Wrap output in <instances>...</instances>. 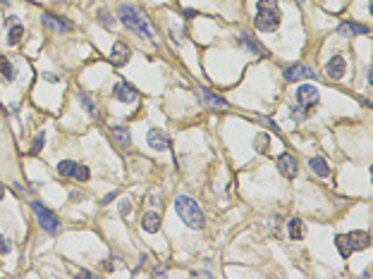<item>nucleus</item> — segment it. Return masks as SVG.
I'll return each instance as SVG.
<instances>
[{"label":"nucleus","mask_w":373,"mask_h":279,"mask_svg":"<svg viewBox=\"0 0 373 279\" xmlns=\"http://www.w3.org/2000/svg\"><path fill=\"white\" fill-rule=\"evenodd\" d=\"M118 17H120L122 26H127V29L134 31L136 36H144V38H148V41L154 38V31H151V24L146 19V14H142L134 5H120Z\"/></svg>","instance_id":"1"},{"label":"nucleus","mask_w":373,"mask_h":279,"mask_svg":"<svg viewBox=\"0 0 373 279\" xmlns=\"http://www.w3.org/2000/svg\"><path fill=\"white\" fill-rule=\"evenodd\" d=\"M175 210H177V215H180V220H182L189 229H204L206 217H204V210L198 208V203L194 198H189V196H177Z\"/></svg>","instance_id":"2"},{"label":"nucleus","mask_w":373,"mask_h":279,"mask_svg":"<svg viewBox=\"0 0 373 279\" xmlns=\"http://www.w3.org/2000/svg\"><path fill=\"white\" fill-rule=\"evenodd\" d=\"M280 7H278V0H258L256 5V29L261 31H275L280 26Z\"/></svg>","instance_id":"3"},{"label":"nucleus","mask_w":373,"mask_h":279,"mask_svg":"<svg viewBox=\"0 0 373 279\" xmlns=\"http://www.w3.org/2000/svg\"><path fill=\"white\" fill-rule=\"evenodd\" d=\"M338 251L342 258H350L354 251H364L371 246V236L368 232H352V234H340L338 239Z\"/></svg>","instance_id":"4"},{"label":"nucleus","mask_w":373,"mask_h":279,"mask_svg":"<svg viewBox=\"0 0 373 279\" xmlns=\"http://www.w3.org/2000/svg\"><path fill=\"white\" fill-rule=\"evenodd\" d=\"M32 210H34V215H36V220H38V225L44 227L48 234H55V232L60 229V222H58V217H55L50 210H46L41 203H36V201H34V203H32Z\"/></svg>","instance_id":"5"},{"label":"nucleus","mask_w":373,"mask_h":279,"mask_svg":"<svg viewBox=\"0 0 373 279\" xmlns=\"http://www.w3.org/2000/svg\"><path fill=\"white\" fill-rule=\"evenodd\" d=\"M278 170H280V174H282L285 179H294L296 172H299L296 158L292 155V153H282V155L278 158Z\"/></svg>","instance_id":"6"},{"label":"nucleus","mask_w":373,"mask_h":279,"mask_svg":"<svg viewBox=\"0 0 373 279\" xmlns=\"http://www.w3.org/2000/svg\"><path fill=\"white\" fill-rule=\"evenodd\" d=\"M296 103H299V107L316 105V103H318V88L311 84L299 86V88H296Z\"/></svg>","instance_id":"7"},{"label":"nucleus","mask_w":373,"mask_h":279,"mask_svg":"<svg viewBox=\"0 0 373 279\" xmlns=\"http://www.w3.org/2000/svg\"><path fill=\"white\" fill-rule=\"evenodd\" d=\"M285 81H302V79H314V69L308 67V64H292V67H287L285 72Z\"/></svg>","instance_id":"8"},{"label":"nucleus","mask_w":373,"mask_h":279,"mask_svg":"<svg viewBox=\"0 0 373 279\" xmlns=\"http://www.w3.org/2000/svg\"><path fill=\"white\" fill-rule=\"evenodd\" d=\"M344 72H347L344 57H342V55H332V60L326 64V74H328V79L338 81V79H342V76H344Z\"/></svg>","instance_id":"9"},{"label":"nucleus","mask_w":373,"mask_h":279,"mask_svg":"<svg viewBox=\"0 0 373 279\" xmlns=\"http://www.w3.org/2000/svg\"><path fill=\"white\" fill-rule=\"evenodd\" d=\"M198 100L204 103L206 107H222V110H228L230 107V103L225 100V98H220V96H216V93H210V91H206V88H198Z\"/></svg>","instance_id":"10"},{"label":"nucleus","mask_w":373,"mask_h":279,"mask_svg":"<svg viewBox=\"0 0 373 279\" xmlns=\"http://www.w3.org/2000/svg\"><path fill=\"white\" fill-rule=\"evenodd\" d=\"M130 45L127 43H122L118 41L115 45H112V55H110V62L115 64V67H122V64H127L130 62Z\"/></svg>","instance_id":"11"},{"label":"nucleus","mask_w":373,"mask_h":279,"mask_svg":"<svg viewBox=\"0 0 373 279\" xmlns=\"http://www.w3.org/2000/svg\"><path fill=\"white\" fill-rule=\"evenodd\" d=\"M146 141H148V146H151L154 150H168L170 148V139H168V134L160 131V129H151L148 136H146Z\"/></svg>","instance_id":"12"},{"label":"nucleus","mask_w":373,"mask_h":279,"mask_svg":"<svg viewBox=\"0 0 373 279\" xmlns=\"http://www.w3.org/2000/svg\"><path fill=\"white\" fill-rule=\"evenodd\" d=\"M338 33L340 36H366L368 31V26H364V24H354V21H342L340 26H338Z\"/></svg>","instance_id":"13"},{"label":"nucleus","mask_w":373,"mask_h":279,"mask_svg":"<svg viewBox=\"0 0 373 279\" xmlns=\"http://www.w3.org/2000/svg\"><path fill=\"white\" fill-rule=\"evenodd\" d=\"M115 98H118L120 103H134V100H136V91H134V86H130L127 81H120V84L115 86Z\"/></svg>","instance_id":"14"},{"label":"nucleus","mask_w":373,"mask_h":279,"mask_svg":"<svg viewBox=\"0 0 373 279\" xmlns=\"http://www.w3.org/2000/svg\"><path fill=\"white\" fill-rule=\"evenodd\" d=\"M14 79H17L14 64H12L8 57H0V81H5V84H12Z\"/></svg>","instance_id":"15"},{"label":"nucleus","mask_w":373,"mask_h":279,"mask_svg":"<svg viewBox=\"0 0 373 279\" xmlns=\"http://www.w3.org/2000/svg\"><path fill=\"white\" fill-rule=\"evenodd\" d=\"M142 227L148 232V234H156V232L160 229V215L154 213V210H151V213H146L142 217Z\"/></svg>","instance_id":"16"},{"label":"nucleus","mask_w":373,"mask_h":279,"mask_svg":"<svg viewBox=\"0 0 373 279\" xmlns=\"http://www.w3.org/2000/svg\"><path fill=\"white\" fill-rule=\"evenodd\" d=\"M112 139L115 143L120 146V148H130V143H132V136H130V129L127 127H112Z\"/></svg>","instance_id":"17"},{"label":"nucleus","mask_w":373,"mask_h":279,"mask_svg":"<svg viewBox=\"0 0 373 279\" xmlns=\"http://www.w3.org/2000/svg\"><path fill=\"white\" fill-rule=\"evenodd\" d=\"M41 21H44V26H48V29H50V31H55V33L70 31V24H67V21L55 19L53 14H44V17H41Z\"/></svg>","instance_id":"18"},{"label":"nucleus","mask_w":373,"mask_h":279,"mask_svg":"<svg viewBox=\"0 0 373 279\" xmlns=\"http://www.w3.org/2000/svg\"><path fill=\"white\" fill-rule=\"evenodd\" d=\"M308 167H311L314 174H318V177H330V167L323 158H311V160H308Z\"/></svg>","instance_id":"19"},{"label":"nucleus","mask_w":373,"mask_h":279,"mask_svg":"<svg viewBox=\"0 0 373 279\" xmlns=\"http://www.w3.org/2000/svg\"><path fill=\"white\" fill-rule=\"evenodd\" d=\"M287 232H290L292 239H304V222H302L299 217L290 220V222H287Z\"/></svg>","instance_id":"20"},{"label":"nucleus","mask_w":373,"mask_h":279,"mask_svg":"<svg viewBox=\"0 0 373 279\" xmlns=\"http://www.w3.org/2000/svg\"><path fill=\"white\" fill-rule=\"evenodd\" d=\"M254 148L266 155L268 148H270V136H268V134H256V139H254Z\"/></svg>","instance_id":"21"},{"label":"nucleus","mask_w":373,"mask_h":279,"mask_svg":"<svg viewBox=\"0 0 373 279\" xmlns=\"http://www.w3.org/2000/svg\"><path fill=\"white\" fill-rule=\"evenodd\" d=\"M22 33H24V29L20 24H14L10 29V36H8V45H17V43L22 41Z\"/></svg>","instance_id":"22"},{"label":"nucleus","mask_w":373,"mask_h":279,"mask_svg":"<svg viewBox=\"0 0 373 279\" xmlns=\"http://www.w3.org/2000/svg\"><path fill=\"white\" fill-rule=\"evenodd\" d=\"M74 167H77V162H72V160H62L60 165H58V172H60L62 177H72V174H74Z\"/></svg>","instance_id":"23"},{"label":"nucleus","mask_w":373,"mask_h":279,"mask_svg":"<svg viewBox=\"0 0 373 279\" xmlns=\"http://www.w3.org/2000/svg\"><path fill=\"white\" fill-rule=\"evenodd\" d=\"M88 177H91V172H88V167H84V165H79L74 167V174H72V179H77V182H86Z\"/></svg>","instance_id":"24"},{"label":"nucleus","mask_w":373,"mask_h":279,"mask_svg":"<svg viewBox=\"0 0 373 279\" xmlns=\"http://www.w3.org/2000/svg\"><path fill=\"white\" fill-rule=\"evenodd\" d=\"M79 100H82V105L86 107V112L91 117H96V105H94V100L86 96V93H79Z\"/></svg>","instance_id":"25"},{"label":"nucleus","mask_w":373,"mask_h":279,"mask_svg":"<svg viewBox=\"0 0 373 279\" xmlns=\"http://www.w3.org/2000/svg\"><path fill=\"white\" fill-rule=\"evenodd\" d=\"M242 41L246 43V45H249V48H252L254 53H264V48H261V45H258V43L254 41V38H252V36H249V33H246V31L242 33Z\"/></svg>","instance_id":"26"},{"label":"nucleus","mask_w":373,"mask_h":279,"mask_svg":"<svg viewBox=\"0 0 373 279\" xmlns=\"http://www.w3.org/2000/svg\"><path fill=\"white\" fill-rule=\"evenodd\" d=\"M10 251H12V241L5 239V236H0V256H8Z\"/></svg>","instance_id":"27"},{"label":"nucleus","mask_w":373,"mask_h":279,"mask_svg":"<svg viewBox=\"0 0 373 279\" xmlns=\"http://www.w3.org/2000/svg\"><path fill=\"white\" fill-rule=\"evenodd\" d=\"M44 139H46V134H38V136L34 139V148H32V153H38V150L44 148Z\"/></svg>","instance_id":"28"},{"label":"nucleus","mask_w":373,"mask_h":279,"mask_svg":"<svg viewBox=\"0 0 373 279\" xmlns=\"http://www.w3.org/2000/svg\"><path fill=\"white\" fill-rule=\"evenodd\" d=\"M98 21H100V24H106V26H112V19L108 17V12H106V10L98 12Z\"/></svg>","instance_id":"29"},{"label":"nucleus","mask_w":373,"mask_h":279,"mask_svg":"<svg viewBox=\"0 0 373 279\" xmlns=\"http://www.w3.org/2000/svg\"><path fill=\"white\" fill-rule=\"evenodd\" d=\"M130 210H132V203H127V201H124V203H120V213L124 215V217L130 215Z\"/></svg>","instance_id":"30"},{"label":"nucleus","mask_w":373,"mask_h":279,"mask_svg":"<svg viewBox=\"0 0 373 279\" xmlns=\"http://www.w3.org/2000/svg\"><path fill=\"white\" fill-rule=\"evenodd\" d=\"M115 198H118V191L108 193V196H106V198H103V205H106V203H110V201H115Z\"/></svg>","instance_id":"31"},{"label":"nucleus","mask_w":373,"mask_h":279,"mask_svg":"<svg viewBox=\"0 0 373 279\" xmlns=\"http://www.w3.org/2000/svg\"><path fill=\"white\" fill-rule=\"evenodd\" d=\"M168 272H165V268H156L154 270V277H165Z\"/></svg>","instance_id":"32"},{"label":"nucleus","mask_w":373,"mask_h":279,"mask_svg":"<svg viewBox=\"0 0 373 279\" xmlns=\"http://www.w3.org/2000/svg\"><path fill=\"white\" fill-rule=\"evenodd\" d=\"M0 2H5V0H0Z\"/></svg>","instance_id":"33"},{"label":"nucleus","mask_w":373,"mask_h":279,"mask_svg":"<svg viewBox=\"0 0 373 279\" xmlns=\"http://www.w3.org/2000/svg\"><path fill=\"white\" fill-rule=\"evenodd\" d=\"M302 2H304V0H302Z\"/></svg>","instance_id":"34"}]
</instances>
